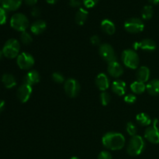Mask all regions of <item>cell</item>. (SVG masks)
<instances>
[{"label":"cell","mask_w":159,"mask_h":159,"mask_svg":"<svg viewBox=\"0 0 159 159\" xmlns=\"http://www.w3.org/2000/svg\"><path fill=\"white\" fill-rule=\"evenodd\" d=\"M102 145L111 151L121 150L125 144L124 135L117 132H108L102 138Z\"/></svg>","instance_id":"6da1fadb"},{"label":"cell","mask_w":159,"mask_h":159,"mask_svg":"<svg viewBox=\"0 0 159 159\" xmlns=\"http://www.w3.org/2000/svg\"><path fill=\"white\" fill-rule=\"evenodd\" d=\"M145 148V142L142 137L140 135H135L131 137L128 143L127 152L130 156H138L144 152Z\"/></svg>","instance_id":"7a4b0ae2"},{"label":"cell","mask_w":159,"mask_h":159,"mask_svg":"<svg viewBox=\"0 0 159 159\" xmlns=\"http://www.w3.org/2000/svg\"><path fill=\"white\" fill-rule=\"evenodd\" d=\"M122 61L127 68L136 69L139 65L140 58L134 50L127 49L122 53Z\"/></svg>","instance_id":"3957f363"},{"label":"cell","mask_w":159,"mask_h":159,"mask_svg":"<svg viewBox=\"0 0 159 159\" xmlns=\"http://www.w3.org/2000/svg\"><path fill=\"white\" fill-rule=\"evenodd\" d=\"M20 50V44L16 39H9L4 44L2 48L3 55L7 58H15L18 57Z\"/></svg>","instance_id":"277c9868"},{"label":"cell","mask_w":159,"mask_h":159,"mask_svg":"<svg viewBox=\"0 0 159 159\" xmlns=\"http://www.w3.org/2000/svg\"><path fill=\"white\" fill-rule=\"evenodd\" d=\"M12 28L20 32H24L29 26V20L23 13H16L10 20Z\"/></svg>","instance_id":"5b68a950"},{"label":"cell","mask_w":159,"mask_h":159,"mask_svg":"<svg viewBox=\"0 0 159 159\" xmlns=\"http://www.w3.org/2000/svg\"><path fill=\"white\" fill-rule=\"evenodd\" d=\"M124 29L130 34H138L144 30V24L141 19L132 17L125 21Z\"/></svg>","instance_id":"8992f818"},{"label":"cell","mask_w":159,"mask_h":159,"mask_svg":"<svg viewBox=\"0 0 159 159\" xmlns=\"http://www.w3.org/2000/svg\"><path fill=\"white\" fill-rule=\"evenodd\" d=\"M158 120H154L153 124L148 127L144 131V138L152 144H159V128L158 127Z\"/></svg>","instance_id":"52a82bcc"},{"label":"cell","mask_w":159,"mask_h":159,"mask_svg":"<svg viewBox=\"0 0 159 159\" xmlns=\"http://www.w3.org/2000/svg\"><path fill=\"white\" fill-rule=\"evenodd\" d=\"M99 54L104 61L108 63L116 61V55L113 47L109 43H102L99 47Z\"/></svg>","instance_id":"ba28073f"},{"label":"cell","mask_w":159,"mask_h":159,"mask_svg":"<svg viewBox=\"0 0 159 159\" xmlns=\"http://www.w3.org/2000/svg\"><path fill=\"white\" fill-rule=\"evenodd\" d=\"M17 65L21 69L28 70L30 69L34 65L35 61L34 57L30 54L26 52H23L20 54L17 57Z\"/></svg>","instance_id":"9c48e42d"},{"label":"cell","mask_w":159,"mask_h":159,"mask_svg":"<svg viewBox=\"0 0 159 159\" xmlns=\"http://www.w3.org/2000/svg\"><path fill=\"white\" fill-rule=\"evenodd\" d=\"M65 92L69 97L75 98L79 95L80 91V84L74 79H68L64 85Z\"/></svg>","instance_id":"30bf717a"},{"label":"cell","mask_w":159,"mask_h":159,"mask_svg":"<svg viewBox=\"0 0 159 159\" xmlns=\"http://www.w3.org/2000/svg\"><path fill=\"white\" fill-rule=\"evenodd\" d=\"M32 86L26 85V84H23V85L19 87L18 90H17V98H18L20 102L25 103L30 99L31 94H32Z\"/></svg>","instance_id":"8fae6325"},{"label":"cell","mask_w":159,"mask_h":159,"mask_svg":"<svg viewBox=\"0 0 159 159\" xmlns=\"http://www.w3.org/2000/svg\"><path fill=\"white\" fill-rule=\"evenodd\" d=\"M134 51L141 49L145 51H154L157 48L156 43L152 39H144L139 42H135L133 45Z\"/></svg>","instance_id":"7c38bea8"},{"label":"cell","mask_w":159,"mask_h":159,"mask_svg":"<svg viewBox=\"0 0 159 159\" xmlns=\"http://www.w3.org/2000/svg\"><path fill=\"white\" fill-rule=\"evenodd\" d=\"M107 71L112 77L119 78L124 74V68L122 65L116 61L108 63Z\"/></svg>","instance_id":"4fadbf2b"},{"label":"cell","mask_w":159,"mask_h":159,"mask_svg":"<svg viewBox=\"0 0 159 159\" xmlns=\"http://www.w3.org/2000/svg\"><path fill=\"white\" fill-rule=\"evenodd\" d=\"M40 80V75L39 72L36 70H31L30 71L23 79V84H26L30 86L38 83Z\"/></svg>","instance_id":"5bb4252c"},{"label":"cell","mask_w":159,"mask_h":159,"mask_svg":"<svg viewBox=\"0 0 159 159\" xmlns=\"http://www.w3.org/2000/svg\"><path fill=\"white\" fill-rule=\"evenodd\" d=\"M96 85L97 88L102 92L106 91L110 87V80L104 73H100L96 78Z\"/></svg>","instance_id":"9a60e30c"},{"label":"cell","mask_w":159,"mask_h":159,"mask_svg":"<svg viewBox=\"0 0 159 159\" xmlns=\"http://www.w3.org/2000/svg\"><path fill=\"white\" fill-rule=\"evenodd\" d=\"M112 91L119 96H124L127 91V85L124 81L115 80L111 85Z\"/></svg>","instance_id":"2e32d148"},{"label":"cell","mask_w":159,"mask_h":159,"mask_svg":"<svg viewBox=\"0 0 159 159\" xmlns=\"http://www.w3.org/2000/svg\"><path fill=\"white\" fill-rule=\"evenodd\" d=\"M47 29V23L43 20H38L34 22L30 26V30L35 35H40Z\"/></svg>","instance_id":"e0dca14e"},{"label":"cell","mask_w":159,"mask_h":159,"mask_svg":"<svg viewBox=\"0 0 159 159\" xmlns=\"http://www.w3.org/2000/svg\"><path fill=\"white\" fill-rule=\"evenodd\" d=\"M137 81L145 83L150 78V70L148 67L141 66L138 69L136 73Z\"/></svg>","instance_id":"ac0fdd59"},{"label":"cell","mask_w":159,"mask_h":159,"mask_svg":"<svg viewBox=\"0 0 159 159\" xmlns=\"http://www.w3.org/2000/svg\"><path fill=\"white\" fill-rule=\"evenodd\" d=\"M101 29L108 35H113L116 32V26L113 21L108 20V19H105L102 20L101 23Z\"/></svg>","instance_id":"d6986e66"},{"label":"cell","mask_w":159,"mask_h":159,"mask_svg":"<svg viewBox=\"0 0 159 159\" xmlns=\"http://www.w3.org/2000/svg\"><path fill=\"white\" fill-rule=\"evenodd\" d=\"M23 0H2V8L7 11L16 10L21 6Z\"/></svg>","instance_id":"ffe728a7"},{"label":"cell","mask_w":159,"mask_h":159,"mask_svg":"<svg viewBox=\"0 0 159 159\" xmlns=\"http://www.w3.org/2000/svg\"><path fill=\"white\" fill-rule=\"evenodd\" d=\"M146 90L152 96L159 95V79H154L146 85Z\"/></svg>","instance_id":"44dd1931"},{"label":"cell","mask_w":159,"mask_h":159,"mask_svg":"<svg viewBox=\"0 0 159 159\" xmlns=\"http://www.w3.org/2000/svg\"><path fill=\"white\" fill-rule=\"evenodd\" d=\"M88 11L85 10L83 8L79 9V10L77 11L75 14V17L76 23L79 25V26L83 25L85 23V21H86L87 18H88Z\"/></svg>","instance_id":"7402d4cb"},{"label":"cell","mask_w":159,"mask_h":159,"mask_svg":"<svg viewBox=\"0 0 159 159\" xmlns=\"http://www.w3.org/2000/svg\"><path fill=\"white\" fill-rule=\"evenodd\" d=\"M2 82L5 87L7 89H12L16 85V81L15 77L11 74H4L2 77Z\"/></svg>","instance_id":"603a6c76"},{"label":"cell","mask_w":159,"mask_h":159,"mask_svg":"<svg viewBox=\"0 0 159 159\" xmlns=\"http://www.w3.org/2000/svg\"><path fill=\"white\" fill-rule=\"evenodd\" d=\"M130 89L134 94H141L146 90V85L144 82L135 81L130 85Z\"/></svg>","instance_id":"cb8c5ba5"},{"label":"cell","mask_w":159,"mask_h":159,"mask_svg":"<svg viewBox=\"0 0 159 159\" xmlns=\"http://www.w3.org/2000/svg\"><path fill=\"white\" fill-rule=\"evenodd\" d=\"M136 120L141 126H149L152 124V119L145 113H138L136 116Z\"/></svg>","instance_id":"d4e9b609"},{"label":"cell","mask_w":159,"mask_h":159,"mask_svg":"<svg viewBox=\"0 0 159 159\" xmlns=\"http://www.w3.org/2000/svg\"><path fill=\"white\" fill-rule=\"evenodd\" d=\"M154 9L153 7L150 5H147L144 6V8L142 9V12H141V16L144 20H150L152 16H153Z\"/></svg>","instance_id":"484cf974"},{"label":"cell","mask_w":159,"mask_h":159,"mask_svg":"<svg viewBox=\"0 0 159 159\" xmlns=\"http://www.w3.org/2000/svg\"><path fill=\"white\" fill-rule=\"evenodd\" d=\"M20 40H21V42L23 44L28 45L30 43H32L33 38L29 33L24 31V32H22L21 35H20Z\"/></svg>","instance_id":"4316f807"},{"label":"cell","mask_w":159,"mask_h":159,"mask_svg":"<svg viewBox=\"0 0 159 159\" xmlns=\"http://www.w3.org/2000/svg\"><path fill=\"white\" fill-rule=\"evenodd\" d=\"M126 130L130 136L134 137L136 135L137 127L132 122H128L126 125Z\"/></svg>","instance_id":"83f0119b"},{"label":"cell","mask_w":159,"mask_h":159,"mask_svg":"<svg viewBox=\"0 0 159 159\" xmlns=\"http://www.w3.org/2000/svg\"><path fill=\"white\" fill-rule=\"evenodd\" d=\"M110 95L106 91L102 92L100 94V101L102 106H107L110 102Z\"/></svg>","instance_id":"f1b7e54d"},{"label":"cell","mask_w":159,"mask_h":159,"mask_svg":"<svg viewBox=\"0 0 159 159\" xmlns=\"http://www.w3.org/2000/svg\"><path fill=\"white\" fill-rule=\"evenodd\" d=\"M52 79L54 82L56 83H63L65 82V77L63 76V75L61 74L60 72H54L52 74Z\"/></svg>","instance_id":"f546056e"},{"label":"cell","mask_w":159,"mask_h":159,"mask_svg":"<svg viewBox=\"0 0 159 159\" xmlns=\"http://www.w3.org/2000/svg\"><path fill=\"white\" fill-rule=\"evenodd\" d=\"M7 20V14L6 10L2 7H0V25H3L6 23Z\"/></svg>","instance_id":"4dcf8cb0"},{"label":"cell","mask_w":159,"mask_h":159,"mask_svg":"<svg viewBox=\"0 0 159 159\" xmlns=\"http://www.w3.org/2000/svg\"><path fill=\"white\" fill-rule=\"evenodd\" d=\"M137 97L133 93H130V94H127L124 96V101L125 102L128 104H133L136 102Z\"/></svg>","instance_id":"1f68e13d"},{"label":"cell","mask_w":159,"mask_h":159,"mask_svg":"<svg viewBox=\"0 0 159 159\" xmlns=\"http://www.w3.org/2000/svg\"><path fill=\"white\" fill-rule=\"evenodd\" d=\"M99 0H82V3L86 8H93L98 3Z\"/></svg>","instance_id":"d6a6232c"},{"label":"cell","mask_w":159,"mask_h":159,"mask_svg":"<svg viewBox=\"0 0 159 159\" xmlns=\"http://www.w3.org/2000/svg\"><path fill=\"white\" fill-rule=\"evenodd\" d=\"M98 159H113L111 154L107 151H102L99 154Z\"/></svg>","instance_id":"836d02e7"},{"label":"cell","mask_w":159,"mask_h":159,"mask_svg":"<svg viewBox=\"0 0 159 159\" xmlns=\"http://www.w3.org/2000/svg\"><path fill=\"white\" fill-rule=\"evenodd\" d=\"M81 0H69V5L73 8H78L82 5Z\"/></svg>","instance_id":"e575fe53"},{"label":"cell","mask_w":159,"mask_h":159,"mask_svg":"<svg viewBox=\"0 0 159 159\" xmlns=\"http://www.w3.org/2000/svg\"><path fill=\"white\" fill-rule=\"evenodd\" d=\"M41 14V11L38 7H34L31 10V15L34 17H39Z\"/></svg>","instance_id":"d590c367"},{"label":"cell","mask_w":159,"mask_h":159,"mask_svg":"<svg viewBox=\"0 0 159 159\" xmlns=\"http://www.w3.org/2000/svg\"><path fill=\"white\" fill-rule=\"evenodd\" d=\"M90 42L93 45H99L100 43V39L96 35L92 36L91 38H90Z\"/></svg>","instance_id":"8d00e7d4"},{"label":"cell","mask_w":159,"mask_h":159,"mask_svg":"<svg viewBox=\"0 0 159 159\" xmlns=\"http://www.w3.org/2000/svg\"><path fill=\"white\" fill-rule=\"evenodd\" d=\"M24 1L29 6H34V5H35L37 3V0H24Z\"/></svg>","instance_id":"74e56055"},{"label":"cell","mask_w":159,"mask_h":159,"mask_svg":"<svg viewBox=\"0 0 159 159\" xmlns=\"http://www.w3.org/2000/svg\"><path fill=\"white\" fill-rule=\"evenodd\" d=\"M4 108H5V102L3 100H1V99H0V113H2V112L3 111Z\"/></svg>","instance_id":"f35d334b"},{"label":"cell","mask_w":159,"mask_h":159,"mask_svg":"<svg viewBox=\"0 0 159 159\" xmlns=\"http://www.w3.org/2000/svg\"><path fill=\"white\" fill-rule=\"evenodd\" d=\"M47 2L49 3V4H54V3L57 2L58 0H46Z\"/></svg>","instance_id":"ab89813d"},{"label":"cell","mask_w":159,"mask_h":159,"mask_svg":"<svg viewBox=\"0 0 159 159\" xmlns=\"http://www.w3.org/2000/svg\"><path fill=\"white\" fill-rule=\"evenodd\" d=\"M149 2H150L151 3H152V4H158L159 3V0H148Z\"/></svg>","instance_id":"60d3db41"},{"label":"cell","mask_w":159,"mask_h":159,"mask_svg":"<svg viewBox=\"0 0 159 159\" xmlns=\"http://www.w3.org/2000/svg\"><path fill=\"white\" fill-rule=\"evenodd\" d=\"M2 56H3V52H2V51H1V50H0V60L2 59Z\"/></svg>","instance_id":"b9f144b4"},{"label":"cell","mask_w":159,"mask_h":159,"mask_svg":"<svg viewBox=\"0 0 159 159\" xmlns=\"http://www.w3.org/2000/svg\"><path fill=\"white\" fill-rule=\"evenodd\" d=\"M70 159H80V158H78V157H75H75H72V158H71Z\"/></svg>","instance_id":"7bdbcfd3"}]
</instances>
